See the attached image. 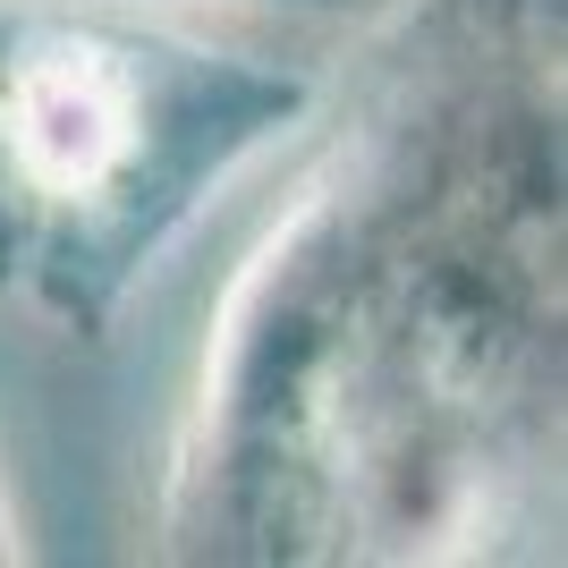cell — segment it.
I'll list each match as a JSON object with an SVG mask.
<instances>
[{
	"mask_svg": "<svg viewBox=\"0 0 568 568\" xmlns=\"http://www.w3.org/2000/svg\"><path fill=\"white\" fill-rule=\"evenodd\" d=\"M560 475V0H407L237 263L153 551L484 560Z\"/></svg>",
	"mask_w": 568,
	"mask_h": 568,
	"instance_id": "cell-1",
	"label": "cell"
},
{
	"mask_svg": "<svg viewBox=\"0 0 568 568\" xmlns=\"http://www.w3.org/2000/svg\"><path fill=\"white\" fill-rule=\"evenodd\" d=\"M332 85L170 0H0V297L102 348L170 246L332 111Z\"/></svg>",
	"mask_w": 568,
	"mask_h": 568,
	"instance_id": "cell-2",
	"label": "cell"
},
{
	"mask_svg": "<svg viewBox=\"0 0 568 568\" xmlns=\"http://www.w3.org/2000/svg\"><path fill=\"white\" fill-rule=\"evenodd\" d=\"M170 9H306V18H323V9H348V0H170Z\"/></svg>",
	"mask_w": 568,
	"mask_h": 568,
	"instance_id": "cell-3",
	"label": "cell"
},
{
	"mask_svg": "<svg viewBox=\"0 0 568 568\" xmlns=\"http://www.w3.org/2000/svg\"><path fill=\"white\" fill-rule=\"evenodd\" d=\"M18 560H34V544L18 535V509H9V484H0V568H18Z\"/></svg>",
	"mask_w": 568,
	"mask_h": 568,
	"instance_id": "cell-4",
	"label": "cell"
}]
</instances>
